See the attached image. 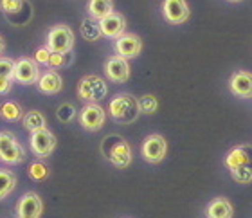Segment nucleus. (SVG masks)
<instances>
[{"label": "nucleus", "instance_id": "nucleus-9", "mask_svg": "<svg viewBox=\"0 0 252 218\" xmlns=\"http://www.w3.org/2000/svg\"><path fill=\"white\" fill-rule=\"evenodd\" d=\"M141 154L142 159L146 160V162L158 164V162H162L166 154H168V143H166V139L162 135L152 133V135H148L144 139V143L141 146Z\"/></svg>", "mask_w": 252, "mask_h": 218}, {"label": "nucleus", "instance_id": "nucleus-6", "mask_svg": "<svg viewBox=\"0 0 252 218\" xmlns=\"http://www.w3.org/2000/svg\"><path fill=\"white\" fill-rule=\"evenodd\" d=\"M74 47V32L65 24H58L49 29L47 49L51 53H70Z\"/></svg>", "mask_w": 252, "mask_h": 218}, {"label": "nucleus", "instance_id": "nucleus-23", "mask_svg": "<svg viewBox=\"0 0 252 218\" xmlns=\"http://www.w3.org/2000/svg\"><path fill=\"white\" fill-rule=\"evenodd\" d=\"M79 31H81V36H83L85 40H89V42H95V40H99V36H101L99 22L94 20V18H90V16L81 22Z\"/></svg>", "mask_w": 252, "mask_h": 218}, {"label": "nucleus", "instance_id": "nucleus-28", "mask_svg": "<svg viewBox=\"0 0 252 218\" xmlns=\"http://www.w3.org/2000/svg\"><path fill=\"white\" fill-rule=\"evenodd\" d=\"M29 177L32 181H43L49 177V168L43 162H32L29 166Z\"/></svg>", "mask_w": 252, "mask_h": 218}, {"label": "nucleus", "instance_id": "nucleus-33", "mask_svg": "<svg viewBox=\"0 0 252 218\" xmlns=\"http://www.w3.org/2000/svg\"><path fill=\"white\" fill-rule=\"evenodd\" d=\"M229 2H242V0H229Z\"/></svg>", "mask_w": 252, "mask_h": 218}, {"label": "nucleus", "instance_id": "nucleus-16", "mask_svg": "<svg viewBox=\"0 0 252 218\" xmlns=\"http://www.w3.org/2000/svg\"><path fill=\"white\" fill-rule=\"evenodd\" d=\"M231 92L238 97H252V72L249 70H236L229 80Z\"/></svg>", "mask_w": 252, "mask_h": 218}, {"label": "nucleus", "instance_id": "nucleus-30", "mask_svg": "<svg viewBox=\"0 0 252 218\" xmlns=\"http://www.w3.org/2000/svg\"><path fill=\"white\" fill-rule=\"evenodd\" d=\"M49 56H51V51L47 47H40L34 54V62L36 63H42V65H47L49 63Z\"/></svg>", "mask_w": 252, "mask_h": 218}, {"label": "nucleus", "instance_id": "nucleus-24", "mask_svg": "<svg viewBox=\"0 0 252 218\" xmlns=\"http://www.w3.org/2000/svg\"><path fill=\"white\" fill-rule=\"evenodd\" d=\"M0 114H2V117H4L5 121L15 123V121H18V119L24 117V108L20 107V103L5 101L4 105L0 107Z\"/></svg>", "mask_w": 252, "mask_h": 218}, {"label": "nucleus", "instance_id": "nucleus-19", "mask_svg": "<svg viewBox=\"0 0 252 218\" xmlns=\"http://www.w3.org/2000/svg\"><path fill=\"white\" fill-rule=\"evenodd\" d=\"M89 16L94 20H103L105 16L114 13V0H89L87 2Z\"/></svg>", "mask_w": 252, "mask_h": 218}, {"label": "nucleus", "instance_id": "nucleus-26", "mask_svg": "<svg viewBox=\"0 0 252 218\" xmlns=\"http://www.w3.org/2000/svg\"><path fill=\"white\" fill-rule=\"evenodd\" d=\"M70 62H72L70 53H51L47 65L51 69H62V67H67Z\"/></svg>", "mask_w": 252, "mask_h": 218}, {"label": "nucleus", "instance_id": "nucleus-20", "mask_svg": "<svg viewBox=\"0 0 252 218\" xmlns=\"http://www.w3.org/2000/svg\"><path fill=\"white\" fill-rule=\"evenodd\" d=\"M29 9L31 5L27 0H0V9L9 20H15L16 16L24 15V9Z\"/></svg>", "mask_w": 252, "mask_h": 218}, {"label": "nucleus", "instance_id": "nucleus-29", "mask_svg": "<svg viewBox=\"0 0 252 218\" xmlns=\"http://www.w3.org/2000/svg\"><path fill=\"white\" fill-rule=\"evenodd\" d=\"M56 116H58V119L62 123H70V119L76 116V110H74L70 103H63L62 107L58 108V112H56Z\"/></svg>", "mask_w": 252, "mask_h": 218}, {"label": "nucleus", "instance_id": "nucleus-22", "mask_svg": "<svg viewBox=\"0 0 252 218\" xmlns=\"http://www.w3.org/2000/svg\"><path fill=\"white\" fill-rule=\"evenodd\" d=\"M16 175L11 170H0V200H4L15 191Z\"/></svg>", "mask_w": 252, "mask_h": 218}, {"label": "nucleus", "instance_id": "nucleus-2", "mask_svg": "<svg viewBox=\"0 0 252 218\" xmlns=\"http://www.w3.org/2000/svg\"><path fill=\"white\" fill-rule=\"evenodd\" d=\"M101 154L105 159L119 170H125L131 164V148L121 135H108L101 143Z\"/></svg>", "mask_w": 252, "mask_h": 218}, {"label": "nucleus", "instance_id": "nucleus-11", "mask_svg": "<svg viewBox=\"0 0 252 218\" xmlns=\"http://www.w3.org/2000/svg\"><path fill=\"white\" fill-rule=\"evenodd\" d=\"M162 15L169 24L179 26V24H184V22L189 20L191 11H189V5L186 0H164Z\"/></svg>", "mask_w": 252, "mask_h": 218}, {"label": "nucleus", "instance_id": "nucleus-27", "mask_svg": "<svg viewBox=\"0 0 252 218\" xmlns=\"http://www.w3.org/2000/svg\"><path fill=\"white\" fill-rule=\"evenodd\" d=\"M0 78L15 81V62L5 56H0Z\"/></svg>", "mask_w": 252, "mask_h": 218}, {"label": "nucleus", "instance_id": "nucleus-15", "mask_svg": "<svg viewBox=\"0 0 252 218\" xmlns=\"http://www.w3.org/2000/svg\"><path fill=\"white\" fill-rule=\"evenodd\" d=\"M99 29L101 36L106 38H119L121 34H125L126 29V18L121 13H110L108 16H105L103 20H99Z\"/></svg>", "mask_w": 252, "mask_h": 218}, {"label": "nucleus", "instance_id": "nucleus-17", "mask_svg": "<svg viewBox=\"0 0 252 218\" xmlns=\"http://www.w3.org/2000/svg\"><path fill=\"white\" fill-rule=\"evenodd\" d=\"M36 85H38V91L42 92V94L53 96V94H58V92L63 89V80L56 70L49 69L38 78Z\"/></svg>", "mask_w": 252, "mask_h": 218}, {"label": "nucleus", "instance_id": "nucleus-1", "mask_svg": "<svg viewBox=\"0 0 252 218\" xmlns=\"http://www.w3.org/2000/svg\"><path fill=\"white\" fill-rule=\"evenodd\" d=\"M225 166L238 184L252 182V144H240L225 157Z\"/></svg>", "mask_w": 252, "mask_h": 218}, {"label": "nucleus", "instance_id": "nucleus-7", "mask_svg": "<svg viewBox=\"0 0 252 218\" xmlns=\"http://www.w3.org/2000/svg\"><path fill=\"white\" fill-rule=\"evenodd\" d=\"M56 135H54L49 128H42L38 132L31 133L29 139V148H31L32 155L38 159H47L49 155H53V152L56 150Z\"/></svg>", "mask_w": 252, "mask_h": 218}, {"label": "nucleus", "instance_id": "nucleus-8", "mask_svg": "<svg viewBox=\"0 0 252 218\" xmlns=\"http://www.w3.org/2000/svg\"><path fill=\"white\" fill-rule=\"evenodd\" d=\"M43 200L36 191L24 193L15 206V218H42Z\"/></svg>", "mask_w": 252, "mask_h": 218}, {"label": "nucleus", "instance_id": "nucleus-3", "mask_svg": "<svg viewBox=\"0 0 252 218\" xmlns=\"http://www.w3.org/2000/svg\"><path fill=\"white\" fill-rule=\"evenodd\" d=\"M108 112L114 121L123 123V125H130L139 117V105L137 99L131 94H119L110 101L108 105Z\"/></svg>", "mask_w": 252, "mask_h": 218}, {"label": "nucleus", "instance_id": "nucleus-10", "mask_svg": "<svg viewBox=\"0 0 252 218\" xmlns=\"http://www.w3.org/2000/svg\"><path fill=\"white\" fill-rule=\"evenodd\" d=\"M106 114L97 103H89L79 110V125L89 130V132H97L105 126Z\"/></svg>", "mask_w": 252, "mask_h": 218}, {"label": "nucleus", "instance_id": "nucleus-4", "mask_svg": "<svg viewBox=\"0 0 252 218\" xmlns=\"http://www.w3.org/2000/svg\"><path fill=\"white\" fill-rule=\"evenodd\" d=\"M27 159V152L11 132H0V160L5 164H22Z\"/></svg>", "mask_w": 252, "mask_h": 218}, {"label": "nucleus", "instance_id": "nucleus-14", "mask_svg": "<svg viewBox=\"0 0 252 218\" xmlns=\"http://www.w3.org/2000/svg\"><path fill=\"white\" fill-rule=\"evenodd\" d=\"M105 74L106 78L114 83H125L130 78V65L128 60L121 58V56H110L105 62Z\"/></svg>", "mask_w": 252, "mask_h": 218}, {"label": "nucleus", "instance_id": "nucleus-13", "mask_svg": "<svg viewBox=\"0 0 252 218\" xmlns=\"http://www.w3.org/2000/svg\"><path fill=\"white\" fill-rule=\"evenodd\" d=\"M40 78L38 63L32 58H20L15 62V81L22 85H32Z\"/></svg>", "mask_w": 252, "mask_h": 218}, {"label": "nucleus", "instance_id": "nucleus-5", "mask_svg": "<svg viewBox=\"0 0 252 218\" xmlns=\"http://www.w3.org/2000/svg\"><path fill=\"white\" fill-rule=\"evenodd\" d=\"M108 94V87H106L105 80L95 74H89L81 78L78 83V97L81 101L87 103H97Z\"/></svg>", "mask_w": 252, "mask_h": 218}, {"label": "nucleus", "instance_id": "nucleus-32", "mask_svg": "<svg viewBox=\"0 0 252 218\" xmlns=\"http://www.w3.org/2000/svg\"><path fill=\"white\" fill-rule=\"evenodd\" d=\"M4 49H5V42H4V38L0 36V54L4 53Z\"/></svg>", "mask_w": 252, "mask_h": 218}, {"label": "nucleus", "instance_id": "nucleus-25", "mask_svg": "<svg viewBox=\"0 0 252 218\" xmlns=\"http://www.w3.org/2000/svg\"><path fill=\"white\" fill-rule=\"evenodd\" d=\"M137 105H139V112H141V114H146V116L155 114L158 108L157 97L153 96V94H146V96H142L141 99H137Z\"/></svg>", "mask_w": 252, "mask_h": 218}, {"label": "nucleus", "instance_id": "nucleus-12", "mask_svg": "<svg viewBox=\"0 0 252 218\" xmlns=\"http://www.w3.org/2000/svg\"><path fill=\"white\" fill-rule=\"evenodd\" d=\"M142 51V40L133 32H125L116 38V53L125 60L137 58Z\"/></svg>", "mask_w": 252, "mask_h": 218}, {"label": "nucleus", "instance_id": "nucleus-31", "mask_svg": "<svg viewBox=\"0 0 252 218\" xmlns=\"http://www.w3.org/2000/svg\"><path fill=\"white\" fill-rule=\"evenodd\" d=\"M11 87H13V80H7V78H0V96H5V94H9Z\"/></svg>", "mask_w": 252, "mask_h": 218}, {"label": "nucleus", "instance_id": "nucleus-21", "mask_svg": "<svg viewBox=\"0 0 252 218\" xmlns=\"http://www.w3.org/2000/svg\"><path fill=\"white\" fill-rule=\"evenodd\" d=\"M22 125L26 128L27 132H38V130H42V128H47V121H45V116H43L42 112L38 110H31V112H26L24 117H22Z\"/></svg>", "mask_w": 252, "mask_h": 218}, {"label": "nucleus", "instance_id": "nucleus-18", "mask_svg": "<svg viewBox=\"0 0 252 218\" xmlns=\"http://www.w3.org/2000/svg\"><path fill=\"white\" fill-rule=\"evenodd\" d=\"M207 218H232L234 217V208L227 198L220 197L211 200L207 209H205Z\"/></svg>", "mask_w": 252, "mask_h": 218}]
</instances>
